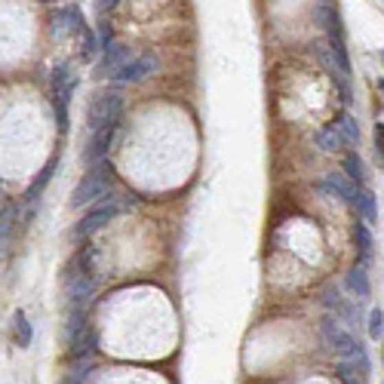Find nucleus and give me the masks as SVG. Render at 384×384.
I'll list each match as a JSON object with an SVG mask.
<instances>
[{"instance_id": "nucleus-11", "label": "nucleus", "mask_w": 384, "mask_h": 384, "mask_svg": "<svg viewBox=\"0 0 384 384\" xmlns=\"http://www.w3.org/2000/svg\"><path fill=\"white\" fill-rule=\"evenodd\" d=\"M129 58H136L129 46H123V43L108 46V50L102 52V58H98V65H96V74H98V77H108V81H111V77H114L117 71H120L123 65L129 62Z\"/></svg>"}, {"instance_id": "nucleus-15", "label": "nucleus", "mask_w": 384, "mask_h": 384, "mask_svg": "<svg viewBox=\"0 0 384 384\" xmlns=\"http://www.w3.org/2000/svg\"><path fill=\"white\" fill-rule=\"evenodd\" d=\"M96 348H98V332L96 329H86V332H81L74 341H68V360L74 363V360H89L92 354H96Z\"/></svg>"}, {"instance_id": "nucleus-4", "label": "nucleus", "mask_w": 384, "mask_h": 384, "mask_svg": "<svg viewBox=\"0 0 384 384\" xmlns=\"http://www.w3.org/2000/svg\"><path fill=\"white\" fill-rule=\"evenodd\" d=\"M50 89H52V111H56V123H58V132H68V105H71V96L77 89V74H71V65L68 62H58L50 74Z\"/></svg>"}, {"instance_id": "nucleus-17", "label": "nucleus", "mask_w": 384, "mask_h": 384, "mask_svg": "<svg viewBox=\"0 0 384 384\" xmlns=\"http://www.w3.org/2000/svg\"><path fill=\"white\" fill-rule=\"evenodd\" d=\"M354 209H356V215H360L366 224H375V222H378V200H375V191L366 188V184H363V188H356Z\"/></svg>"}, {"instance_id": "nucleus-7", "label": "nucleus", "mask_w": 384, "mask_h": 384, "mask_svg": "<svg viewBox=\"0 0 384 384\" xmlns=\"http://www.w3.org/2000/svg\"><path fill=\"white\" fill-rule=\"evenodd\" d=\"M157 56L154 52H145V56H136V58H129L127 65H123L120 71H117L114 77H111V83L114 86H127V83H142L145 77H151L157 71Z\"/></svg>"}, {"instance_id": "nucleus-9", "label": "nucleus", "mask_w": 384, "mask_h": 384, "mask_svg": "<svg viewBox=\"0 0 384 384\" xmlns=\"http://www.w3.org/2000/svg\"><path fill=\"white\" fill-rule=\"evenodd\" d=\"M117 129H120V123H111V127H102V129L92 132L89 145H86V151H83V163H86V167H96V163H102L105 157H108Z\"/></svg>"}, {"instance_id": "nucleus-21", "label": "nucleus", "mask_w": 384, "mask_h": 384, "mask_svg": "<svg viewBox=\"0 0 384 384\" xmlns=\"http://www.w3.org/2000/svg\"><path fill=\"white\" fill-rule=\"evenodd\" d=\"M332 123L339 127L341 138H344V145H350V148H354V145L360 142V123H356V117H354V114H348V111H339Z\"/></svg>"}, {"instance_id": "nucleus-19", "label": "nucleus", "mask_w": 384, "mask_h": 384, "mask_svg": "<svg viewBox=\"0 0 384 384\" xmlns=\"http://www.w3.org/2000/svg\"><path fill=\"white\" fill-rule=\"evenodd\" d=\"M314 145L320 151H329V154H335L339 148H344V138H341V132H339V127H335V123H326L323 129H317Z\"/></svg>"}, {"instance_id": "nucleus-2", "label": "nucleus", "mask_w": 384, "mask_h": 384, "mask_svg": "<svg viewBox=\"0 0 384 384\" xmlns=\"http://www.w3.org/2000/svg\"><path fill=\"white\" fill-rule=\"evenodd\" d=\"M136 203H138L136 194H111V197H102L98 203H92V206L86 209V215L74 224L71 237H74V240H86V237H92L98 228H105L108 222H114L120 213H129Z\"/></svg>"}, {"instance_id": "nucleus-5", "label": "nucleus", "mask_w": 384, "mask_h": 384, "mask_svg": "<svg viewBox=\"0 0 384 384\" xmlns=\"http://www.w3.org/2000/svg\"><path fill=\"white\" fill-rule=\"evenodd\" d=\"M120 117H123V92L120 86H114V89L92 96L89 111H86V127H89V132H96L102 127H111V123H120Z\"/></svg>"}, {"instance_id": "nucleus-22", "label": "nucleus", "mask_w": 384, "mask_h": 384, "mask_svg": "<svg viewBox=\"0 0 384 384\" xmlns=\"http://www.w3.org/2000/svg\"><path fill=\"white\" fill-rule=\"evenodd\" d=\"M89 372H92L89 360H74L71 369H65V375L58 378V384H83L86 378H89Z\"/></svg>"}, {"instance_id": "nucleus-10", "label": "nucleus", "mask_w": 384, "mask_h": 384, "mask_svg": "<svg viewBox=\"0 0 384 384\" xmlns=\"http://www.w3.org/2000/svg\"><path fill=\"white\" fill-rule=\"evenodd\" d=\"M314 188L320 191V194H326V197H335V200H341V203H350V206H354V200H356V184L350 182L344 172H329V175L320 178Z\"/></svg>"}, {"instance_id": "nucleus-3", "label": "nucleus", "mask_w": 384, "mask_h": 384, "mask_svg": "<svg viewBox=\"0 0 384 384\" xmlns=\"http://www.w3.org/2000/svg\"><path fill=\"white\" fill-rule=\"evenodd\" d=\"M111 184H114V169H111L108 160L96 163V167L86 169V175L77 182L74 194H71V206L81 209V206H92V203H98L102 197H108Z\"/></svg>"}, {"instance_id": "nucleus-24", "label": "nucleus", "mask_w": 384, "mask_h": 384, "mask_svg": "<svg viewBox=\"0 0 384 384\" xmlns=\"http://www.w3.org/2000/svg\"><path fill=\"white\" fill-rule=\"evenodd\" d=\"M98 50H102V46H98L96 31H89V28H86L83 34H81V58H83V62H92Z\"/></svg>"}, {"instance_id": "nucleus-28", "label": "nucleus", "mask_w": 384, "mask_h": 384, "mask_svg": "<svg viewBox=\"0 0 384 384\" xmlns=\"http://www.w3.org/2000/svg\"><path fill=\"white\" fill-rule=\"evenodd\" d=\"M117 3H120V0H98L96 6H98V12H102V16H105V12H111Z\"/></svg>"}, {"instance_id": "nucleus-32", "label": "nucleus", "mask_w": 384, "mask_h": 384, "mask_svg": "<svg viewBox=\"0 0 384 384\" xmlns=\"http://www.w3.org/2000/svg\"><path fill=\"white\" fill-rule=\"evenodd\" d=\"M381 363H384V354H381Z\"/></svg>"}, {"instance_id": "nucleus-16", "label": "nucleus", "mask_w": 384, "mask_h": 384, "mask_svg": "<svg viewBox=\"0 0 384 384\" xmlns=\"http://www.w3.org/2000/svg\"><path fill=\"white\" fill-rule=\"evenodd\" d=\"M10 339L16 348H31V339H34V329H31V320L22 308L12 310V320H10Z\"/></svg>"}, {"instance_id": "nucleus-6", "label": "nucleus", "mask_w": 384, "mask_h": 384, "mask_svg": "<svg viewBox=\"0 0 384 384\" xmlns=\"http://www.w3.org/2000/svg\"><path fill=\"white\" fill-rule=\"evenodd\" d=\"M320 301H323V308H326L329 314H335V317H339L341 323H350V326L363 323V310H360V304H356V299L350 301V295H341L335 286L323 289Z\"/></svg>"}, {"instance_id": "nucleus-8", "label": "nucleus", "mask_w": 384, "mask_h": 384, "mask_svg": "<svg viewBox=\"0 0 384 384\" xmlns=\"http://www.w3.org/2000/svg\"><path fill=\"white\" fill-rule=\"evenodd\" d=\"M65 289V310L68 308H86L96 292V274H74L68 280H62Z\"/></svg>"}, {"instance_id": "nucleus-23", "label": "nucleus", "mask_w": 384, "mask_h": 384, "mask_svg": "<svg viewBox=\"0 0 384 384\" xmlns=\"http://www.w3.org/2000/svg\"><path fill=\"white\" fill-rule=\"evenodd\" d=\"M366 335L372 341H384V310L381 308H372L366 314Z\"/></svg>"}, {"instance_id": "nucleus-18", "label": "nucleus", "mask_w": 384, "mask_h": 384, "mask_svg": "<svg viewBox=\"0 0 384 384\" xmlns=\"http://www.w3.org/2000/svg\"><path fill=\"white\" fill-rule=\"evenodd\" d=\"M341 172L356 184V188H363V182H366V169H363V160H360V154H356L354 148L341 154Z\"/></svg>"}, {"instance_id": "nucleus-13", "label": "nucleus", "mask_w": 384, "mask_h": 384, "mask_svg": "<svg viewBox=\"0 0 384 384\" xmlns=\"http://www.w3.org/2000/svg\"><path fill=\"white\" fill-rule=\"evenodd\" d=\"M344 289H348L350 295H354L356 301H366L369 292H372V286H369V274H366V264H350L348 270H344Z\"/></svg>"}, {"instance_id": "nucleus-26", "label": "nucleus", "mask_w": 384, "mask_h": 384, "mask_svg": "<svg viewBox=\"0 0 384 384\" xmlns=\"http://www.w3.org/2000/svg\"><path fill=\"white\" fill-rule=\"evenodd\" d=\"M12 222H16V203H6V206H3V240L10 237Z\"/></svg>"}, {"instance_id": "nucleus-30", "label": "nucleus", "mask_w": 384, "mask_h": 384, "mask_svg": "<svg viewBox=\"0 0 384 384\" xmlns=\"http://www.w3.org/2000/svg\"><path fill=\"white\" fill-rule=\"evenodd\" d=\"M378 58H381V65H384V50H381V52H378Z\"/></svg>"}, {"instance_id": "nucleus-20", "label": "nucleus", "mask_w": 384, "mask_h": 384, "mask_svg": "<svg viewBox=\"0 0 384 384\" xmlns=\"http://www.w3.org/2000/svg\"><path fill=\"white\" fill-rule=\"evenodd\" d=\"M354 240H356V258H360V264H369V258H372V231L366 228V222H354Z\"/></svg>"}, {"instance_id": "nucleus-29", "label": "nucleus", "mask_w": 384, "mask_h": 384, "mask_svg": "<svg viewBox=\"0 0 384 384\" xmlns=\"http://www.w3.org/2000/svg\"><path fill=\"white\" fill-rule=\"evenodd\" d=\"M37 3H56V0H37Z\"/></svg>"}, {"instance_id": "nucleus-12", "label": "nucleus", "mask_w": 384, "mask_h": 384, "mask_svg": "<svg viewBox=\"0 0 384 384\" xmlns=\"http://www.w3.org/2000/svg\"><path fill=\"white\" fill-rule=\"evenodd\" d=\"M329 50H332L335 68L344 77H350V58H348V46H344V34H341V19L339 12H332V25H329Z\"/></svg>"}, {"instance_id": "nucleus-27", "label": "nucleus", "mask_w": 384, "mask_h": 384, "mask_svg": "<svg viewBox=\"0 0 384 384\" xmlns=\"http://www.w3.org/2000/svg\"><path fill=\"white\" fill-rule=\"evenodd\" d=\"M375 136H378V154H381V163H384V123H375Z\"/></svg>"}, {"instance_id": "nucleus-14", "label": "nucleus", "mask_w": 384, "mask_h": 384, "mask_svg": "<svg viewBox=\"0 0 384 384\" xmlns=\"http://www.w3.org/2000/svg\"><path fill=\"white\" fill-rule=\"evenodd\" d=\"M58 163H62V157H58V154L46 160V167H43L41 172H37V175H34V182H31V184H28V191H25V200H28V203L41 200V194L46 191V184H50V182H52V175L58 172Z\"/></svg>"}, {"instance_id": "nucleus-25", "label": "nucleus", "mask_w": 384, "mask_h": 384, "mask_svg": "<svg viewBox=\"0 0 384 384\" xmlns=\"http://www.w3.org/2000/svg\"><path fill=\"white\" fill-rule=\"evenodd\" d=\"M96 37H98V46H102V52L108 50V46H114V28H111L108 22H102V25H98Z\"/></svg>"}, {"instance_id": "nucleus-1", "label": "nucleus", "mask_w": 384, "mask_h": 384, "mask_svg": "<svg viewBox=\"0 0 384 384\" xmlns=\"http://www.w3.org/2000/svg\"><path fill=\"white\" fill-rule=\"evenodd\" d=\"M320 339L335 356H339V360H354L356 369L363 372V378L372 375V360H369L366 344H360V339H354V335H350L348 329L339 323V317L335 314H326L320 320Z\"/></svg>"}, {"instance_id": "nucleus-31", "label": "nucleus", "mask_w": 384, "mask_h": 384, "mask_svg": "<svg viewBox=\"0 0 384 384\" xmlns=\"http://www.w3.org/2000/svg\"><path fill=\"white\" fill-rule=\"evenodd\" d=\"M378 86H381V92H384V77H381V81H378Z\"/></svg>"}]
</instances>
